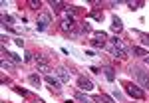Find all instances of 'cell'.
Listing matches in <instances>:
<instances>
[{
  "instance_id": "obj_12",
  "label": "cell",
  "mask_w": 149,
  "mask_h": 103,
  "mask_svg": "<svg viewBox=\"0 0 149 103\" xmlns=\"http://www.w3.org/2000/svg\"><path fill=\"white\" fill-rule=\"evenodd\" d=\"M74 97H76V99H78V101H80V103H92V101H93L92 97H88V95H84V93H81V91H78V93H76V95H74Z\"/></svg>"
},
{
  "instance_id": "obj_8",
  "label": "cell",
  "mask_w": 149,
  "mask_h": 103,
  "mask_svg": "<svg viewBox=\"0 0 149 103\" xmlns=\"http://www.w3.org/2000/svg\"><path fill=\"white\" fill-rule=\"evenodd\" d=\"M46 83L52 85L54 89H60V87H62V81L58 79V77H54V75H46Z\"/></svg>"
},
{
  "instance_id": "obj_28",
  "label": "cell",
  "mask_w": 149,
  "mask_h": 103,
  "mask_svg": "<svg viewBox=\"0 0 149 103\" xmlns=\"http://www.w3.org/2000/svg\"><path fill=\"white\" fill-rule=\"evenodd\" d=\"M14 44H16V46H20V48H22L24 40H22V38H14Z\"/></svg>"
},
{
  "instance_id": "obj_7",
  "label": "cell",
  "mask_w": 149,
  "mask_h": 103,
  "mask_svg": "<svg viewBox=\"0 0 149 103\" xmlns=\"http://www.w3.org/2000/svg\"><path fill=\"white\" fill-rule=\"evenodd\" d=\"M74 26H76V20H74L72 16H68V18L62 22V30H64V32H68V30H74Z\"/></svg>"
},
{
  "instance_id": "obj_30",
  "label": "cell",
  "mask_w": 149,
  "mask_h": 103,
  "mask_svg": "<svg viewBox=\"0 0 149 103\" xmlns=\"http://www.w3.org/2000/svg\"><path fill=\"white\" fill-rule=\"evenodd\" d=\"M145 64H147V66H149V56H147V57H145Z\"/></svg>"
},
{
  "instance_id": "obj_3",
  "label": "cell",
  "mask_w": 149,
  "mask_h": 103,
  "mask_svg": "<svg viewBox=\"0 0 149 103\" xmlns=\"http://www.w3.org/2000/svg\"><path fill=\"white\" fill-rule=\"evenodd\" d=\"M52 24V14L50 12H44V14H40L38 16V22H36V28H38V32H44L48 30V26Z\"/></svg>"
},
{
  "instance_id": "obj_18",
  "label": "cell",
  "mask_w": 149,
  "mask_h": 103,
  "mask_svg": "<svg viewBox=\"0 0 149 103\" xmlns=\"http://www.w3.org/2000/svg\"><path fill=\"white\" fill-rule=\"evenodd\" d=\"M92 46L97 48V50H102V48H105V42H100V40H92Z\"/></svg>"
},
{
  "instance_id": "obj_20",
  "label": "cell",
  "mask_w": 149,
  "mask_h": 103,
  "mask_svg": "<svg viewBox=\"0 0 149 103\" xmlns=\"http://www.w3.org/2000/svg\"><path fill=\"white\" fill-rule=\"evenodd\" d=\"M90 16H92L93 20H103V14H102V12H92Z\"/></svg>"
},
{
  "instance_id": "obj_26",
  "label": "cell",
  "mask_w": 149,
  "mask_h": 103,
  "mask_svg": "<svg viewBox=\"0 0 149 103\" xmlns=\"http://www.w3.org/2000/svg\"><path fill=\"white\" fill-rule=\"evenodd\" d=\"M141 42H143L145 46H149V36L147 34H141Z\"/></svg>"
},
{
  "instance_id": "obj_11",
  "label": "cell",
  "mask_w": 149,
  "mask_h": 103,
  "mask_svg": "<svg viewBox=\"0 0 149 103\" xmlns=\"http://www.w3.org/2000/svg\"><path fill=\"white\" fill-rule=\"evenodd\" d=\"M103 73H105V79H107V81H113L115 79V69L113 68L105 66V68H103Z\"/></svg>"
},
{
  "instance_id": "obj_9",
  "label": "cell",
  "mask_w": 149,
  "mask_h": 103,
  "mask_svg": "<svg viewBox=\"0 0 149 103\" xmlns=\"http://www.w3.org/2000/svg\"><path fill=\"white\" fill-rule=\"evenodd\" d=\"M111 30H113V32H121V30H123V22H121L117 16H113V20H111Z\"/></svg>"
},
{
  "instance_id": "obj_16",
  "label": "cell",
  "mask_w": 149,
  "mask_h": 103,
  "mask_svg": "<svg viewBox=\"0 0 149 103\" xmlns=\"http://www.w3.org/2000/svg\"><path fill=\"white\" fill-rule=\"evenodd\" d=\"M28 81H30V85H34V87H40V77H38V75H30V77H28Z\"/></svg>"
},
{
  "instance_id": "obj_13",
  "label": "cell",
  "mask_w": 149,
  "mask_h": 103,
  "mask_svg": "<svg viewBox=\"0 0 149 103\" xmlns=\"http://www.w3.org/2000/svg\"><path fill=\"white\" fill-rule=\"evenodd\" d=\"M50 6H52L56 12H60V10H64V8H66V4H64V2H58V0H56V2L52 0V2H50Z\"/></svg>"
},
{
  "instance_id": "obj_29",
  "label": "cell",
  "mask_w": 149,
  "mask_h": 103,
  "mask_svg": "<svg viewBox=\"0 0 149 103\" xmlns=\"http://www.w3.org/2000/svg\"><path fill=\"white\" fill-rule=\"evenodd\" d=\"M30 6H34V8L38 6V8H40V2H36V0H30Z\"/></svg>"
},
{
  "instance_id": "obj_22",
  "label": "cell",
  "mask_w": 149,
  "mask_h": 103,
  "mask_svg": "<svg viewBox=\"0 0 149 103\" xmlns=\"http://www.w3.org/2000/svg\"><path fill=\"white\" fill-rule=\"evenodd\" d=\"M32 59H34V54H30V52H26V54H24V62H26V64H28V62H32Z\"/></svg>"
},
{
  "instance_id": "obj_21",
  "label": "cell",
  "mask_w": 149,
  "mask_h": 103,
  "mask_svg": "<svg viewBox=\"0 0 149 103\" xmlns=\"http://www.w3.org/2000/svg\"><path fill=\"white\" fill-rule=\"evenodd\" d=\"M2 22H4V24H6V22H8V24H14V18H12V16H8V14H4V16H2Z\"/></svg>"
},
{
  "instance_id": "obj_24",
  "label": "cell",
  "mask_w": 149,
  "mask_h": 103,
  "mask_svg": "<svg viewBox=\"0 0 149 103\" xmlns=\"http://www.w3.org/2000/svg\"><path fill=\"white\" fill-rule=\"evenodd\" d=\"M80 32H84V34H88V32H92V28H90L88 24H84V26L80 28Z\"/></svg>"
},
{
  "instance_id": "obj_27",
  "label": "cell",
  "mask_w": 149,
  "mask_h": 103,
  "mask_svg": "<svg viewBox=\"0 0 149 103\" xmlns=\"http://www.w3.org/2000/svg\"><path fill=\"white\" fill-rule=\"evenodd\" d=\"M14 91L20 93V95H28V91H26V89H22V87H14Z\"/></svg>"
},
{
  "instance_id": "obj_6",
  "label": "cell",
  "mask_w": 149,
  "mask_h": 103,
  "mask_svg": "<svg viewBox=\"0 0 149 103\" xmlns=\"http://www.w3.org/2000/svg\"><path fill=\"white\" fill-rule=\"evenodd\" d=\"M56 73H58V77H60V81H62V83H68V81H70V71L66 68H58Z\"/></svg>"
},
{
  "instance_id": "obj_23",
  "label": "cell",
  "mask_w": 149,
  "mask_h": 103,
  "mask_svg": "<svg viewBox=\"0 0 149 103\" xmlns=\"http://www.w3.org/2000/svg\"><path fill=\"white\" fill-rule=\"evenodd\" d=\"M2 68H4V69H12L14 66H12L10 62H6V59H2Z\"/></svg>"
},
{
  "instance_id": "obj_14",
  "label": "cell",
  "mask_w": 149,
  "mask_h": 103,
  "mask_svg": "<svg viewBox=\"0 0 149 103\" xmlns=\"http://www.w3.org/2000/svg\"><path fill=\"white\" fill-rule=\"evenodd\" d=\"M2 52H4L6 56L10 57L12 62H16V64H20V62H22V57H20V56H16V54H12V52H6V50H2Z\"/></svg>"
},
{
  "instance_id": "obj_1",
  "label": "cell",
  "mask_w": 149,
  "mask_h": 103,
  "mask_svg": "<svg viewBox=\"0 0 149 103\" xmlns=\"http://www.w3.org/2000/svg\"><path fill=\"white\" fill-rule=\"evenodd\" d=\"M107 50H109V54L113 57H127V54H129V50L123 46V42L117 36L111 38V46H107Z\"/></svg>"
},
{
  "instance_id": "obj_10",
  "label": "cell",
  "mask_w": 149,
  "mask_h": 103,
  "mask_svg": "<svg viewBox=\"0 0 149 103\" xmlns=\"http://www.w3.org/2000/svg\"><path fill=\"white\" fill-rule=\"evenodd\" d=\"M92 99H93L95 103H115L113 99L109 97V95H103V93H102V95H95V97H92Z\"/></svg>"
},
{
  "instance_id": "obj_4",
  "label": "cell",
  "mask_w": 149,
  "mask_h": 103,
  "mask_svg": "<svg viewBox=\"0 0 149 103\" xmlns=\"http://www.w3.org/2000/svg\"><path fill=\"white\" fill-rule=\"evenodd\" d=\"M131 71L135 73V77H137V83L141 89H149V75L145 71H141L139 68H131Z\"/></svg>"
},
{
  "instance_id": "obj_17",
  "label": "cell",
  "mask_w": 149,
  "mask_h": 103,
  "mask_svg": "<svg viewBox=\"0 0 149 103\" xmlns=\"http://www.w3.org/2000/svg\"><path fill=\"white\" fill-rule=\"evenodd\" d=\"M133 54H135V56H139V57H143V56H147V52H145V50H143V48H133Z\"/></svg>"
},
{
  "instance_id": "obj_25",
  "label": "cell",
  "mask_w": 149,
  "mask_h": 103,
  "mask_svg": "<svg viewBox=\"0 0 149 103\" xmlns=\"http://www.w3.org/2000/svg\"><path fill=\"white\" fill-rule=\"evenodd\" d=\"M93 36H95V38H102V40H105V38H107V34H105V32H93Z\"/></svg>"
},
{
  "instance_id": "obj_15",
  "label": "cell",
  "mask_w": 149,
  "mask_h": 103,
  "mask_svg": "<svg viewBox=\"0 0 149 103\" xmlns=\"http://www.w3.org/2000/svg\"><path fill=\"white\" fill-rule=\"evenodd\" d=\"M38 71H42V73H46V75H50V66L48 64H38Z\"/></svg>"
},
{
  "instance_id": "obj_19",
  "label": "cell",
  "mask_w": 149,
  "mask_h": 103,
  "mask_svg": "<svg viewBox=\"0 0 149 103\" xmlns=\"http://www.w3.org/2000/svg\"><path fill=\"white\" fill-rule=\"evenodd\" d=\"M127 4H129L133 10H137V8H141V6H143V2H141V0H139V2H127Z\"/></svg>"
},
{
  "instance_id": "obj_2",
  "label": "cell",
  "mask_w": 149,
  "mask_h": 103,
  "mask_svg": "<svg viewBox=\"0 0 149 103\" xmlns=\"http://www.w3.org/2000/svg\"><path fill=\"white\" fill-rule=\"evenodd\" d=\"M123 87H125V93L133 99H143L145 97V89H141L137 83H125Z\"/></svg>"
},
{
  "instance_id": "obj_5",
  "label": "cell",
  "mask_w": 149,
  "mask_h": 103,
  "mask_svg": "<svg viewBox=\"0 0 149 103\" xmlns=\"http://www.w3.org/2000/svg\"><path fill=\"white\" fill-rule=\"evenodd\" d=\"M78 87H80L81 91H92V89H93V83L88 79V77L80 75V77H78Z\"/></svg>"
}]
</instances>
